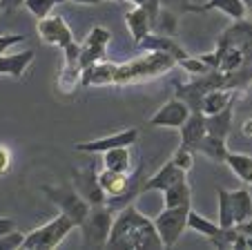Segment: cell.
<instances>
[{"mask_svg":"<svg viewBox=\"0 0 252 250\" xmlns=\"http://www.w3.org/2000/svg\"><path fill=\"white\" fill-rule=\"evenodd\" d=\"M18 43H25L23 34H5V36H0V56H5V52H9Z\"/></svg>","mask_w":252,"mask_h":250,"instance_id":"37","label":"cell"},{"mask_svg":"<svg viewBox=\"0 0 252 250\" xmlns=\"http://www.w3.org/2000/svg\"><path fill=\"white\" fill-rule=\"evenodd\" d=\"M176 65V58H172L170 54L163 52H152L150 56L138 58V61L125 63V65H119V71H116V85H123V83H132V80H143L150 78L154 74H161V71H167V67Z\"/></svg>","mask_w":252,"mask_h":250,"instance_id":"1","label":"cell"},{"mask_svg":"<svg viewBox=\"0 0 252 250\" xmlns=\"http://www.w3.org/2000/svg\"><path fill=\"white\" fill-rule=\"evenodd\" d=\"M190 114H192V109L188 107L186 101H181L179 96H174V99H170L165 105L158 107V112L150 118V125H152V128H176V130H181V125L190 118Z\"/></svg>","mask_w":252,"mask_h":250,"instance_id":"8","label":"cell"},{"mask_svg":"<svg viewBox=\"0 0 252 250\" xmlns=\"http://www.w3.org/2000/svg\"><path fill=\"white\" fill-rule=\"evenodd\" d=\"M188 228L194 232H199V235L208 237V239H212V237H217L221 232V226H217V223H212L210 219L201 217L199 213H194V210H190V217H188Z\"/></svg>","mask_w":252,"mask_h":250,"instance_id":"31","label":"cell"},{"mask_svg":"<svg viewBox=\"0 0 252 250\" xmlns=\"http://www.w3.org/2000/svg\"><path fill=\"white\" fill-rule=\"evenodd\" d=\"M205 123H208V134H217V137L228 139L230 130H232V105L225 107L223 112H219V114L205 116Z\"/></svg>","mask_w":252,"mask_h":250,"instance_id":"28","label":"cell"},{"mask_svg":"<svg viewBox=\"0 0 252 250\" xmlns=\"http://www.w3.org/2000/svg\"><path fill=\"white\" fill-rule=\"evenodd\" d=\"M194 154H196V150L194 147H190V145H186V143H181V145L174 150V154H172V161H174L181 170H186V172H190L192 168H194Z\"/></svg>","mask_w":252,"mask_h":250,"instance_id":"33","label":"cell"},{"mask_svg":"<svg viewBox=\"0 0 252 250\" xmlns=\"http://www.w3.org/2000/svg\"><path fill=\"white\" fill-rule=\"evenodd\" d=\"M38 34L45 43L56 45V47L65 49L69 43H74V34H71L69 25L65 23L63 16H47V18L38 20Z\"/></svg>","mask_w":252,"mask_h":250,"instance_id":"9","label":"cell"},{"mask_svg":"<svg viewBox=\"0 0 252 250\" xmlns=\"http://www.w3.org/2000/svg\"><path fill=\"white\" fill-rule=\"evenodd\" d=\"M205 94H208V90L201 85L199 80L190 83V85H176V96L181 101H186L192 112H203V96Z\"/></svg>","mask_w":252,"mask_h":250,"instance_id":"25","label":"cell"},{"mask_svg":"<svg viewBox=\"0 0 252 250\" xmlns=\"http://www.w3.org/2000/svg\"><path fill=\"white\" fill-rule=\"evenodd\" d=\"M192 203V190L186 181H179L172 188H167L163 192V206L165 208H176V206H190Z\"/></svg>","mask_w":252,"mask_h":250,"instance_id":"26","label":"cell"},{"mask_svg":"<svg viewBox=\"0 0 252 250\" xmlns=\"http://www.w3.org/2000/svg\"><path fill=\"white\" fill-rule=\"evenodd\" d=\"M9 168H11V152H9V147L7 145L0 143V177L7 175Z\"/></svg>","mask_w":252,"mask_h":250,"instance_id":"38","label":"cell"},{"mask_svg":"<svg viewBox=\"0 0 252 250\" xmlns=\"http://www.w3.org/2000/svg\"><path fill=\"white\" fill-rule=\"evenodd\" d=\"M136 139H138V130L136 128H129V130H123V132L112 134V137H103V139H96V141L78 143L76 152H85V154H98V152H103V154H105L107 150H114V147L132 145Z\"/></svg>","mask_w":252,"mask_h":250,"instance_id":"11","label":"cell"},{"mask_svg":"<svg viewBox=\"0 0 252 250\" xmlns=\"http://www.w3.org/2000/svg\"><path fill=\"white\" fill-rule=\"evenodd\" d=\"M125 23H127V27H129V32H132V36H134V40H136V43H141L143 38L152 32L150 16H148V11H145V7H143V5L129 9L127 14H125Z\"/></svg>","mask_w":252,"mask_h":250,"instance_id":"22","label":"cell"},{"mask_svg":"<svg viewBox=\"0 0 252 250\" xmlns=\"http://www.w3.org/2000/svg\"><path fill=\"white\" fill-rule=\"evenodd\" d=\"M219 226L221 228H234L237 226V219H234V208H232V194L230 190L219 188Z\"/></svg>","mask_w":252,"mask_h":250,"instance_id":"30","label":"cell"},{"mask_svg":"<svg viewBox=\"0 0 252 250\" xmlns=\"http://www.w3.org/2000/svg\"><path fill=\"white\" fill-rule=\"evenodd\" d=\"M98 181H100V185H103V190L107 192V199L121 197L129 185V172L125 175V172H114V170H107V168H105L98 175Z\"/></svg>","mask_w":252,"mask_h":250,"instance_id":"23","label":"cell"},{"mask_svg":"<svg viewBox=\"0 0 252 250\" xmlns=\"http://www.w3.org/2000/svg\"><path fill=\"white\" fill-rule=\"evenodd\" d=\"M196 152H201L203 156H208L214 163H225L228 161V143H225V137H217V134H205L199 143L194 145Z\"/></svg>","mask_w":252,"mask_h":250,"instance_id":"18","label":"cell"},{"mask_svg":"<svg viewBox=\"0 0 252 250\" xmlns=\"http://www.w3.org/2000/svg\"><path fill=\"white\" fill-rule=\"evenodd\" d=\"M225 163L230 165V170H232L243 183L252 185V156L250 154H237V152H230Z\"/></svg>","mask_w":252,"mask_h":250,"instance_id":"29","label":"cell"},{"mask_svg":"<svg viewBox=\"0 0 252 250\" xmlns=\"http://www.w3.org/2000/svg\"><path fill=\"white\" fill-rule=\"evenodd\" d=\"M14 230H18V226H16L14 219L0 217V235H7V232H14Z\"/></svg>","mask_w":252,"mask_h":250,"instance_id":"39","label":"cell"},{"mask_svg":"<svg viewBox=\"0 0 252 250\" xmlns=\"http://www.w3.org/2000/svg\"><path fill=\"white\" fill-rule=\"evenodd\" d=\"M237 99V90H225V87H217V90H210L203 96V114H219L225 107L232 105V101Z\"/></svg>","mask_w":252,"mask_h":250,"instance_id":"21","label":"cell"},{"mask_svg":"<svg viewBox=\"0 0 252 250\" xmlns=\"http://www.w3.org/2000/svg\"><path fill=\"white\" fill-rule=\"evenodd\" d=\"M186 11L192 14H205V11H223L225 16H230L232 20L246 18L248 7L243 0H208L203 5H188Z\"/></svg>","mask_w":252,"mask_h":250,"instance_id":"15","label":"cell"},{"mask_svg":"<svg viewBox=\"0 0 252 250\" xmlns=\"http://www.w3.org/2000/svg\"><path fill=\"white\" fill-rule=\"evenodd\" d=\"M74 228H76L74 219L67 217L65 213H61L56 219H52L49 223H45V226L32 230L29 235H25L23 248L25 250H38V248L52 250V248H56V246L61 244V241L65 239V237L69 235Z\"/></svg>","mask_w":252,"mask_h":250,"instance_id":"2","label":"cell"},{"mask_svg":"<svg viewBox=\"0 0 252 250\" xmlns=\"http://www.w3.org/2000/svg\"><path fill=\"white\" fill-rule=\"evenodd\" d=\"M43 192L47 194L49 201L61 208V213L74 219L76 226H81L85 221V217L92 210V203L71 185H43Z\"/></svg>","mask_w":252,"mask_h":250,"instance_id":"4","label":"cell"},{"mask_svg":"<svg viewBox=\"0 0 252 250\" xmlns=\"http://www.w3.org/2000/svg\"><path fill=\"white\" fill-rule=\"evenodd\" d=\"M192 206H176V208H163V213L154 219V226H157L158 235H161L165 248L179 241V237L183 235V230L188 228V217H190Z\"/></svg>","mask_w":252,"mask_h":250,"instance_id":"5","label":"cell"},{"mask_svg":"<svg viewBox=\"0 0 252 250\" xmlns=\"http://www.w3.org/2000/svg\"><path fill=\"white\" fill-rule=\"evenodd\" d=\"M61 2H67V0H25V7H27L29 14L40 20V18H47L54 7L61 5Z\"/></svg>","mask_w":252,"mask_h":250,"instance_id":"32","label":"cell"},{"mask_svg":"<svg viewBox=\"0 0 252 250\" xmlns=\"http://www.w3.org/2000/svg\"><path fill=\"white\" fill-rule=\"evenodd\" d=\"M114 2H125V0H114Z\"/></svg>","mask_w":252,"mask_h":250,"instance_id":"43","label":"cell"},{"mask_svg":"<svg viewBox=\"0 0 252 250\" xmlns=\"http://www.w3.org/2000/svg\"><path fill=\"white\" fill-rule=\"evenodd\" d=\"M112 40V34L105 27H94L87 36L85 45H81V67L87 70V67L96 65L105 58V49H107V43Z\"/></svg>","mask_w":252,"mask_h":250,"instance_id":"10","label":"cell"},{"mask_svg":"<svg viewBox=\"0 0 252 250\" xmlns=\"http://www.w3.org/2000/svg\"><path fill=\"white\" fill-rule=\"evenodd\" d=\"M176 65L183 67V70L190 71V74H196V76H203V74H208V71L214 70V67H210L203 58H190V56L181 58V61H176Z\"/></svg>","mask_w":252,"mask_h":250,"instance_id":"35","label":"cell"},{"mask_svg":"<svg viewBox=\"0 0 252 250\" xmlns=\"http://www.w3.org/2000/svg\"><path fill=\"white\" fill-rule=\"evenodd\" d=\"M148 221H150V219L145 217V214L138 213L134 203H129V206H125V208H121V210H119V217H116L114 223H112V235H110V241H107V244L116 241L119 237L127 235V232L136 230L138 226H143V223H148Z\"/></svg>","mask_w":252,"mask_h":250,"instance_id":"14","label":"cell"},{"mask_svg":"<svg viewBox=\"0 0 252 250\" xmlns=\"http://www.w3.org/2000/svg\"><path fill=\"white\" fill-rule=\"evenodd\" d=\"M241 132H243V137H252V118H246L241 123Z\"/></svg>","mask_w":252,"mask_h":250,"instance_id":"40","label":"cell"},{"mask_svg":"<svg viewBox=\"0 0 252 250\" xmlns=\"http://www.w3.org/2000/svg\"><path fill=\"white\" fill-rule=\"evenodd\" d=\"M33 58H36L33 49H25V52H18V54H5V56H0V76L7 74V76H14V78H20Z\"/></svg>","mask_w":252,"mask_h":250,"instance_id":"19","label":"cell"},{"mask_svg":"<svg viewBox=\"0 0 252 250\" xmlns=\"http://www.w3.org/2000/svg\"><path fill=\"white\" fill-rule=\"evenodd\" d=\"M105 168L114 172H132V152L129 145H121L105 152Z\"/></svg>","mask_w":252,"mask_h":250,"instance_id":"24","label":"cell"},{"mask_svg":"<svg viewBox=\"0 0 252 250\" xmlns=\"http://www.w3.org/2000/svg\"><path fill=\"white\" fill-rule=\"evenodd\" d=\"M217 47H234L241 52H250L252 49V20L239 18L225 29L219 36V45Z\"/></svg>","mask_w":252,"mask_h":250,"instance_id":"12","label":"cell"},{"mask_svg":"<svg viewBox=\"0 0 252 250\" xmlns=\"http://www.w3.org/2000/svg\"><path fill=\"white\" fill-rule=\"evenodd\" d=\"M23 244H25V235L20 230L0 235V250H16V248H23Z\"/></svg>","mask_w":252,"mask_h":250,"instance_id":"36","label":"cell"},{"mask_svg":"<svg viewBox=\"0 0 252 250\" xmlns=\"http://www.w3.org/2000/svg\"><path fill=\"white\" fill-rule=\"evenodd\" d=\"M71 2H76V5H100L103 0H71Z\"/></svg>","mask_w":252,"mask_h":250,"instance_id":"41","label":"cell"},{"mask_svg":"<svg viewBox=\"0 0 252 250\" xmlns=\"http://www.w3.org/2000/svg\"><path fill=\"white\" fill-rule=\"evenodd\" d=\"M74 177V188L92 203V206H103L107 203V192L103 190L98 181V172H96V161H90L85 168H74L71 170Z\"/></svg>","mask_w":252,"mask_h":250,"instance_id":"6","label":"cell"},{"mask_svg":"<svg viewBox=\"0 0 252 250\" xmlns=\"http://www.w3.org/2000/svg\"><path fill=\"white\" fill-rule=\"evenodd\" d=\"M116 71H119V65L116 63H96V65L83 70V78L81 85L90 87V85H107V83H114L116 80Z\"/></svg>","mask_w":252,"mask_h":250,"instance_id":"17","label":"cell"},{"mask_svg":"<svg viewBox=\"0 0 252 250\" xmlns=\"http://www.w3.org/2000/svg\"><path fill=\"white\" fill-rule=\"evenodd\" d=\"M186 170H181L179 165L174 163V161H167L163 168H158L157 172H154L152 177H150L148 181H145V190H150V192H165L167 188H172L174 183H179V181H186Z\"/></svg>","mask_w":252,"mask_h":250,"instance_id":"13","label":"cell"},{"mask_svg":"<svg viewBox=\"0 0 252 250\" xmlns=\"http://www.w3.org/2000/svg\"><path fill=\"white\" fill-rule=\"evenodd\" d=\"M232 208H234V219L237 226L250 221L252 219V194L248 190H232Z\"/></svg>","mask_w":252,"mask_h":250,"instance_id":"27","label":"cell"},{"mask_svg":"<svg viewBox=\"0 0 252 250\" xmlns=\"http://www.w3.org/2000/svg\"><path fill=\"white\" fill-rule=\"evenodd\" d=\"M143 49H148V52H163V54H170L172 58H176V61H181V58H186L188 54L183 52L179 45L172 40V36H165V34H157V32H150L148 36L143 38L141 43Z\"/></svg>","mask_w":252,"mask_h":250,"instance_id":"16","label":"cell"},{"mask_svg":"<svg viewBox=\"0 0 252 250\" xmlns=\"http://www.w3.org/2000/svg\"><path fill=\"white\" fill-rule=\"evenodd\" d=\"M112 213H114V210H112L107 203H103V206H92L85 221L78 226L83 232V244H85L87 248H103V246H107L110 235H112V223H114Z\"/></svg>","mask_w":252,"mask_h":250,"instance_id":"3","label":"cell"},{"mask_svg":"<svg viewBox=\"0 0 252 250\" xmlns=\"http://www.w3.org/2000/svg\"><path fill=\"white\" fill-rule=\"evenodd\" d=\"M208 134V123H205L203 112H192L190 118L181 125V143L194 147L201 139Z\"/></svg>","mask_w":252,"mask_h":250,"instance_id":"20","label":"cell"},{"mask_svg":"<svg viewBox=\"0 0 252 250\" xmlns=\"http://www.w3.org/2000/svg\"><path fill=\"white\" fill-rule=\"evenodd\" d=\"M125 2H132L134 7H141V5H145V2H148V0H125Z\"/></svg>","mask_w":252,"mask_h":250,"instance_id":"42","label":"cell"},{"mask_svg":"<svg viewBox=\"0 0 252 250\" xmlns=\"http://www.w3.org/2000/svg\"><path fill=\"white\" fill-rule=\"evenodd\" d=\"M152 32L172 36V34L176 32V14H174V9H167V7H163L161 16H158V20H157V25H154Z\"/></svg>","mask_w":252,"mask_h":250,"instance_id":"34","label":"cell"},{"mask_svg":"<svg viewBox=\"0 0 252 250\" xmlns=\"http://www.w3.org/2000/svg\"><path fill=\"white\" fill-rule=\"evenodd\" d=\"M107 248H134V250H138V248H165V244H163L154 221H148V223H143V226H138L136 230L127 232V235L119 237L116 241L107 244Z\"/></svg>","mask_w":252,"mask_h":250,"instance_id":"7","label":"cell"}]
</instances>
